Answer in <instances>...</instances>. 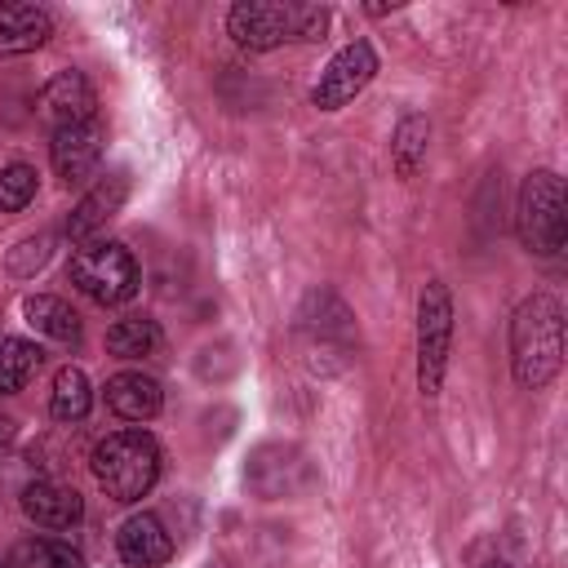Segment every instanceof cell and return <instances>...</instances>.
Listing matches in <instances>:
<instances>
[{"label":"cell","mask_w":568,"mask_h":568,"mask_svg":"<svg viewBox=\"0 0 568 568\" xmlns=\"http://www.w3.org/2000/svg\"><path fill=\"white\" fill-rule=\"evenodd\" d=\"M373 75H377V53H373V44H368V40H351V44L337 49V53L328 58V67L320 71V84H315L311 102H315L320 111H342L355 93L368 89Z\"/></svg>","instance_id":"cell-7"},{"label":"cell","mask_w":568,"mask_h":568,"mask_svg":"<svg viewBox=\"0 0 568 568\" xmlns=\"http://www.w3.org/2000/svg\"><path fill=\"white\" fill-rule=\"evenodd\" d=\"M89 408H93V386H89V377H84V368H75V364H67V368H58L53 373V395H49V413L58 417V422H84L89 417Z\"/></svg>","instance_id":"cell-16"},{"label":"cell","mask_w":568,"mask_h":568,"mask_svg":"<svg viewBox=\"0 0 568 568\" xmlns=\"http://www.w3.org/2000/svg\"><path fill=\"white\" fill-rule=\"evenodd\" d=\"M426 142H430V120L426 115H404L395 124V138H390V164L399 178H417V169L426 164Z\"/></svg>","instance_id":"cell-17"},{"label":"cell","mask_w":568,"mask_h":568,"mask_svg":"<svg viewBox=\"0 0 568 568\" xmlns=\"http://www.w3.org/2000/svg\"><path fill=\"white\" fill-rule=\"evenodd\" d=\"M328 27L324 4H280V0H240L226 13V31L244 49H275L284 40H320Z\"/></svg>","instance_id":"cell-3"},{"label":"cell","mask_w":568,"mask_h":568,"mask_svg":"<svg viewBox=\"0 0 568 568\" xmlns=\"http://www.w3.org/2000/svg\"><path fill=\"white\" fill-rule=\"evenodd\" d=\"M160 404H164V390L146 373H115L106 382V408L124 422H151L160 413Z\"/></svg>","instance_id":"cell-14"},{"label":"cell","mask_w":568,"mask_h":568,"mask_svg":"<svg viewBox=\"0 0 568 568\" xmlns=\"http://www.w3.org/2000/svg\"><path fill=\"white\" fill-rule=\"evenodd\" d=\"M484 568H510V564H501V559H493V564H484Z\"/></svg>","instance_id":"cell-24"},{"label":"cell","mask_w":568,"mask_h":568,"mask_svg":"<svg viewBox=\"0 0 568 568\" xmlns=\"http://www.w3.org/2000/svg\"><path fill=\"white\" fill-rule=\"evenodd\" d=\"M53 36V18L40 4L9 0L0 4V53H31Z\"/></svg>","instance_id":"cell-13"},{"label":"cell","mask_w":568,"mask_h":568,"mask_svg":"<svg viewBox=\"0 0 568 568\" xmlns=\"http://www.w3.org/2000/svg\"><path fill=\"white\" fill-rule=\"evenodd\" d=\"M564 364V306L555 293H532L510 315V368L524 390L555 382Z\"/></svg>","instance_id":"cell-1"},{"label":"cell","mask_w":568,"mask_h":568,"mask_svg":"<svg viewBox=\"0 0 568 568\" xmlns=\"http://www.w3.org/2000/svg\"><path fill=\"white\" fill-rule=\"evenodd\" d=\"M71 284L98 306H120L138 293V262L115 240H84L71 253Z\"/></svg>","instance_id":"cell-5"},{"label":"cell","mask_w":568,"mask_h":568,"mask_svg":"<svg viewBox=\"0 0 568 568\" xmlns=\"http://www.w3.org/2000/svg\"><path fill=\"white\" fill-rule=\"evenodd\" d=\"M448 346H453V297L444 280H430L417 297V390L426 399H435L444 386Z\"/></svg>","instance_id":"cell-6"},{"label":"cell","mask_w":568,"mask_h":568,"mask_svg":"<svg viewBox=\"0 0 568 568\" xmlns=\"http://www.w3.org/2000/svg\"><path fill=\"white\" fill-rule=\"evenodd\" d=\"M9 439H13V417L0 413V444H9Z\"/></svg>","instance_id":"cell-23"},{"label":"cell","mask_w":568,"mask_h":568,"mask_svg":"<svg viewBox=\"0 0 568 568\" xmlns=\"http://www.w3.org/2000/svg\"><path fill=\"white\" fill-rule=\"evenodd\" d=\"M22 315H27V324H31L36 333H44V337H53V342H62V346H75V342H80V315H75L62 297L31 293V297L22 302Z\"/></svg>","instance_id":"cell-15"},{"label":"cell","mask_w":568,"mask_h":568,"mask_svg":"<svg viewBox=\"0 0 568 568\" xmlns=\"http://www.w3.org/2000/svg\"><path fill=\"white\" fill-rule=\"evenodd\" d=\"M18 248H27V253H31V257H36V266H40V262H44V257H49V235H40V240H27V244H18ZM9 266H13V271H18V275H27V262H22V257H13V262H9Z\"/></svg>","instance_id":"cell-22"},{"label":"cell","mask_w":568,"mask_h":568,"mask_svg":"<svg viewBox=\"0 0 568 568\" xmlns=\"http://www.w3.org/2000/svg\"><path fill=\"white\" fill-rule=\"evenodd\" d=\"M124 195H129V178H124V173H106V178H102L93 191H84L80 204L71 209V217H67V235H71L75 244H84L106 217L120 213Z\"/></svg>","instance_id":"cell-11"},{"label":"cell","mask_w":568,"mask_h":568,"mask_svg":"<svg viewBox=\"0 0 568 568\" xmlns=\"http://www.w3.org/2000/svg\"><path fill=\"white\" fill-rule=\"evenodd\" d=\"M89 466H93V479L106 488V497L142 501L160 479V444L138 426L111 430L106 439H98Z\"/></svg>","instance_id":"cell-2"},{"label":"cell","mask_w":568,"mask_h":568,"mask_svg":"<svg viewBox=\"0 0 568 568\" xmlns=\"http://www.w3.org/2000/svg\"><path fill=\"white\" fill-rule=\"evenodd\" d=\"M36 169L31 164H4L0 169V213H18V209H27L31 200H36Z\"/></svg>","instance_id":"cell-20"},{"label":"cell","mask_w":568,"mask_h":568,"mask_svg":"<svg viewBox=\"0 0 568 568\" xmlns=\"http://www.w3.org/2000/svg\"><path fill=\"white\" fill-rule=\"evenodd\" d=\"M22 515L40 528H71L84 515V501L75 488L53 484V479H36L22 488Z\"/></svg>","instance_id":"cell-12"},{"label":"cell","mask_w":568,"mask_h":568,"mask_svg":"<svg viewBox=\"0 0 568 568\" xmlns=\"http://www.w3.org/2000/svg\"><path fill=\"white\" fill-rule=\"evenodd\" d=\"M115 550H120V559L133 564V568H155V564H164V559L173 555V537H169V528H164L155 515L142 510V515H129V519L120 524Z\"/></svg>","instance_id":"cell-10"},{"label":"cell","mask_w":568,"mask_h":568,"mask_svg":"<svg viewBox=\"0 0 568 568\" xmlns=\"http://www.w3.org/2000/svg\"><path fill=\"white\" fill-rule=\"evenodd\" d=\"M44 364V351L27 337H0V395H13Z\"/></svg>","instance_id":"cell-19"},{"label":"cell","mask_w":568,"mask_h":568,"mask_svg":"<svg viewBox=\"0 0 568 568\" xmlns=\"http://www.w3.org/2000/svg\"><path fill=\"white\" fill-rule=\"evenodd\" d=\"M160 346V324L146 320V315H124L106 328V351L115 359H142Z\"/></svg>","instance_id":"cell-18"},{"label":"cell","mask_w":568,"mask_h":568,"mask_svg":"<svg viewBox=\"0 0 568 568\" xmlns=\"http://www.w3.org/2000/svg\"><path fill=\"white\" fill-rule=\"evenodd\" d=\"M515 231L528 253L555 257L568 240V213H564V182L550 169H532L519 186L515 204Z\"/></svg>","instance_id":"cell-4"},{"label":"cell","mask_w":568,"mask_h":568,"mask_svg":"<svg viewBox=\"0 0 568 568\" xmlns=\"http://www.w3.org/2000/svg\"><path fill=\"white\" fill-rule=\"evenodd\" d=\"M18 559H22L27 568H84L80 550H71L67 541H27V546L18 550Z\"/></svg>","instance_id":"cell-21"},{"label":"cell","mask_w":568,"mask_h":568,"mask_svg":"<svg viewBox=\"0 0 568 568\" xmlns=\"http://www.w3.org/2000/svg\"><path fill=\"white\" fill-rule=\"evenodd\" d=\"M102 120H84V124H67V129H53V142H49V160H53V173L71 186V182H84L98 160H102Z\"/></svg>","instance_id":"cell-8"},{"label":"cell","mask_w":568,"mask_h":568,"mask_svg":"<svg viewBox=\"0 0 568 568\" xmlns=\"http://www.w3.org/2000/svg\"><path fill=\"white\" fill-rule=\"evenodd\" d=\"M93 106H98V93H93V84H89L84 71H58V75L44 84V93H40V115H44L53 129L93 120Z\"/></svg>","instance_id":"cell-9"}]
</instances>
